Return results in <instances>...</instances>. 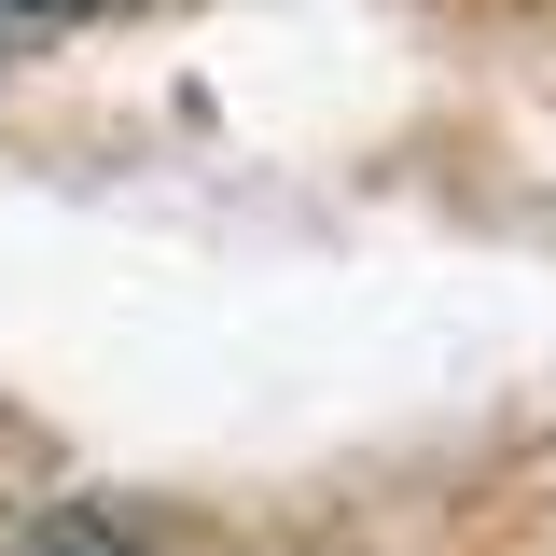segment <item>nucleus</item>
<instances>
[{"label":"nucleus","mask_w":556,"mask_h":556,"mask_svg":"<svg viewBox=\"0 0 556 556\" xmlns=\"http://www.w3.org/2000/svg\"><path fill=\"white\" fill-rule=\"evenodd\" d=\"M42 556H139L126 529H98V515H56V529H42Z\"/></svg>","instance_id":"nucleus-1"},{"label":"nucleus","mask_w":556,"mask_h":556,"mask_svg":"<svg viewBox=\"0 0 556 556\" xmlns=\"http://www.w3.org/2000/svg\"><path fill=\"white\" fill-rule=\"evenodd\" d=\"M14 14H84V0H14Z\"/></svg>","instance_id":"nucleus-2"}]
</instances>
